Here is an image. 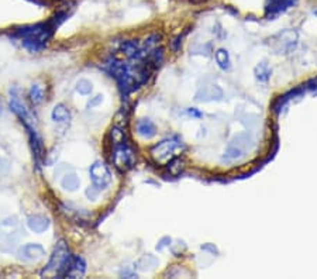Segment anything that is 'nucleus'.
Instances as JSON below:
<instances>
[{"label":"nucleus","instance_id":"obj_1","mask_svg":"<svg viewBox=\"0 0 317 279\" xmlns=\"http://www.w3.org/2000/svg\"><path fill=\"white\" fill-rule=\"evenodd\" d=\"M72 255L69 252V248L65 244V241L61 240L58 241V244L55 246L54 251L51 254L48 264L45 265V268L41 271V275H55L58 278H65L66 272L69 269L71 265Z\"/></svg>","mask_w":317,"mask_h":279},{"label":"nucleus","instance_id":"obj_2","mask_svg":"<svg viewBox=\"0 0 317 279\" xmlns=\"http://www.w3.org/2000/svg\"><path fill=\"white\" fill-rule=\"evenodd\" d=\"M185 148L183 141L181 137L174 136V137L165 138L162 141H159L158 144H155L151 148V158L159 165H166L171 159H174L178 155L179 151H182Z\"/></svg>","mask_w":317,"mask_h":279},{"label":"nucleus","instance_id":"obj_3","mask_svg":"<svg viewBox=\"0 0 317 279\" xmlns=\"http://www.w3.org/2000/svg\"><path fill=\"white\" fill-rule=\"evenodd\" d=\"M111 154H110V159L117 170L120 172H127L130 171L136 164V151L134 148L128 144V141L117 142V144H111Z\"/></svg>","mask_w":317,"mask_h":279},{"label":"nucleus","instance_id":"obj_4","mask_svg":"<svg viewBox=\"0 0 317 279\" xmlns=\"http://www.w3.org/2000/svg\"><path fill=\"white\" fill-rule=\"evenodd\" d=\"M54 30L55 28L49 24V22L40 23V24H34V26L17 28L14 31V35L22 40H34V41H40V43L47 44L54 33Z\"/></svg>","mask_w":317,"mask_h":279},{"label":"nucleus","instance_id":"obj_5","mask_svg":"<svg viewBox=\"0 0 317 279\" xmlns=\"http://www.w3.org/2000/svg\"><path fill=\"white\" fill-rule=\"evenodd\" d=\"M296 43H297V33L290 28L275 34L268 40L269 47L275 51V54H289L295 48Z\"/></svg>","mask_w":317,"mask_h":279},{"label":"nucleus","instance_id":"obj_6","mask_svg":"<svg viewBox=\"0 0 317 279\" xmlns=\"http://www.w3.org/2000/svg\"><path fill=\"white\" fill-rule=\"evenodd\" d=\"M89 175L92 179V183L98 189H104L110 185L111 182V174L110 170L107 168V165L104 164L103 161H96L90 165L89 168Z\"/></svg>","mask_w":317,"mask_h":279},{"label":"nucleus","instance_id":"obj_7","mask_svg":"<svg viewBox=\"0 0 317 279\" xmlns=\"http://www.w3.org/2000/svg\"><path fill=\"white\" fill-rule=\"evenodd\" d=\"M18 259L23 263H39L40 259L45 257V250L40 244H26L23 246L18 252Z\"/></svg>","mask_w":317,"mask_h":279},{"label":"nucleus","instance_id":"obj_8","mask_svg":"<svg viewBox=\"0 0 317 279\" xmlns=\"http://www.w3.org/2000/svg\"><path fill=\"white\" fill-rule=\"evenodd\" d=\"M26 130L28 133V138H30V145H31V150H33L34 159L37 164H41L43 159H44V144H43V140L39 136V133L35 130L34 126H26Z\"/></svg>","mask_w":317,"mask_h":279},{"label":"nucleus","instance_id":"obj_9","mask_svg":"<svg viewBox=\"0 0 317 279\" xmlns=\"http://www.w3.org/2000/svg\"><path fill=\"white\" fill-rule=\"evenodd\" d=\"M296 2L297 0H269L268 5L265 6V16L272 20L273 17L279 16L281 13L296 5Z\"/></svg>","mask_w":317,"mask_h":279},{"label":"nucleus","instance_id":"obj_10","mask_svg":"<svg viewBox=\"0 0 317 279\" xmlns=\"http://www.w3.org/2000/svg\"><path fill=\"white\" fill-rule=\"evenodd\" d=\"M86 272V263L82 257L79 255H72L71 265H69V269L66 272L65 278H82L83 275Z\"/></svg>","mask_w":317,"mask_h":279},{"label":"nucleus","instance_id":"obj_11","mask_svg":"<svg viewBox=\"0 0 317 279\" xmlns=\"http://www.w3.org/2000/svg\"><path fill=\"white\" fill-rule=\"evenodd\" d=\"M27 226L31 231L41 234L45 230H48L49 220L41 214H33V216L27 217Z\"/></svg>","mask_w":317,"mask_h":279},{"label":"nucleus","instance_id":"obj_12","mask_svg":"<svg viewBox=\"0 0 317 279\" xmlns=\"http://www.w3.org/2000/svg\"><path fill=\"white\" fill-rule=\"evenodd\" d=\"M223 98V90L217 86V85H210L203 88L202 90H199L196 95V100L199 102H209V100H220Z\"/></svg>","mask_w":317,"mask_h":279},{"label":"nucleus","instance_id":"obj_13","mask_svg":"<svg viewBox=\"0 0 317 279\" xmlns=\"http://www.w3.org/2000/svg\"><path fill=\"white\" fill-rule=\"evenodd\" d=\"M305 92H306V88H305V85H302V86H299V88H296V89H293V90L288 92L286 95L279 96V98L276 99V102L273 103V111H275V113H281V110L284 109L290 99H295L296 96H301L302 93H305Z\"/></svg>","mask_w":317,"mask_h":279},{"label":"nucleus","instance_id":"obj_14","mask_svg":"<svg viewBox=\"0 0 317 279\" xmlns=\"http://www.w3.org/2000/svg\"><path fill=\"white\" fill-rule=\"evenodd\" d=\"M136 128L138 136H141L142 138H153L157 134L155 124L150 119H141V120L137 121Z\"/></svg>","mask_w":317,"mask_h":279},{"label":"nucleus","instance_id":"obj_15","mask_svg":"<svg viewBox=\"0 0 317 279\" xmlns=\"http://www.w3.org/2000/svg\"><path fill=\"white\" fill-rule=\"evenodd\" d=\"M51 117L55 123H60V124H66L71 120V111L66 107L65 104H57L54 109H52V113H51Z\"/></svg>","mask_w":317,"mask_h":279},{"label":"nucleus","instance_id":"obj_16","mask_svg":"<svg viewBox=\"0 0 317 279\" xmlns=\"http://www.w3.org/2000/svg\"><path fill=\"white\" fill-rule=\"evenodd\" d=\"M254 75H255V78H257V81L259 83H267L269 81L271 75H272V69H271V66H269L265 61H263V62H259V64L255 66Z\"/></svg>","mask_w":317,"mask_h":279},{"label":"nucleus","instance_id":"obj_17","mask_svg":"<svg viewBox=\"0 0 317 279\" xmlns=\"http://www.w3.org/2000/svg\"><path fill=\"white\" fill-rule=\"evenodd\" d=\"M120 51L121 54L124 55L126 58L132 60V58H134V57L138 54V51H140V44H138L137 41H134V40H132V41H126V43L121 44Z\"/></svg>","mask_w":317,"mask_h":279},{"label":"nucleus","instance_id":"obj_18","mask_svg":"<svg viewBox=\"0 0 317 279\" xmlns=\"http://www.w3.org/2000/svg\"><path fill=\"white\" fill-rule=\"evenodd\" d=\"M79 183H81V181H79V178H78L75 174H65L64 178L61 179V186H62L65 191L69 192L77 191L78 188H79Z\"/></svg>","mask_w":317,"mask_h":279},{"label":"nucleus","instance_id":"obj_19","mask_svg":"<svg viewBox=\"0 0 317 279\" xmlns=\"http://www.w3.org/2000/svg\"><path fill=\"white\" fill-rule=\"evenodd\" d=\"M214 58H216V62H217V65H219V68H221L223 71H227L230 68V55L229 52H227V49L225 48H220L216 51V54H214Z\"/></svg>","mask_w":317,"mask_h":279},{"label":"nucleus","instance_id":"obj_20","mask_svg":"<svg viewBox=\"0 0 317 279\" xmlns=\"http://www.w3.org/2000/svg\"><path fill=\"white\" fill-rule=\"evenodd\" d=\"M28 98L33 102V104H40L44 100V88L41 85H33L28 90Z\"/></svg>","mask_w":317,"mask_h":279},{"label":"nucleus","instance_id":"obj_21","mask_svg":"<svg viewBox=\"0 0 317 279\" xmlns=\"http://www.w3.org/2000/svg\"><path fill=\"white\" fill-rule=\"evenodd\" d=\"M137 265H138L140 271H151V269H154L158 265V259L153 257V255H145V257L138 261Z\"/></svg>","mask_w":317,"mask_h":279},{"label":"nucleus","instance_id":"obj_22","mask_svg":"<svg viewBox=\"0 0 317 279\" xmlns=\"http://www.w3.org/2000/svg\"><path fill=\"white\" fill-rule=\"evenodd\" d=\"M166 166H168V171H170L171 175L178 176L182 171H183V168H185V164H183V161H182L179 157H175L174 159H171L170 162L166 164Z\"/></svg>","mask_w":317,"mask_h":279},{"label":"nucleus","instance_id":"obj_23","mask_svg":"<svg viewBox=\"0 0 317 279\" xmlns=\"http://www.w3.org/2000/svg\"><path fill=\"white\" fill-rule=\"evenodd\" d=\"M93 90V85L88 79H79L77 83V92L81 95H90Z\"/></svg>","mask_w":317,"mask_h":279},{"label":"nucleus","instance_id":"obj_24","mask_svg":"<svg viewBox=\"0 0 317 279\" xmlns=\"http://www.w3.org/2000/svg\"><path fill=\"white\" fill-rule=\"evenodd\" d=\"M9 172H10V162L0 157V178L9 175Z\"/></svg>","mask_w":317,"mask_h":279},{"label":"nucleus","instance_id":"obj_25","mask_svg":"<svg viewBox=\"0 0 317 279\" xmlns=\"http://www.w3.org/2000/svg\"><path fill=\"white\" fill-rule=\"evenodd\" d=\"M102 102H103V96H102V95H98V96H95V98H92L89 100L88 104H86V107H88V109H93V107L99 106Z\"/></svg>","mask_w":317,"mask_h":279},{"label":"nucleus","instance_id":"obj_26","mask_svg":"<svg viewBox=\"0 0 317 279\" xmlns=\"http://www.w3.org/2000/svg\"><path fill=\"white\" fill-rule=\"evenodd\" d=\"M186 115L189 116V117H193V119H202L203 117L202 111H199L197 109H188L186 110Z\"/></svg>","mask_w":317,"mask_h":279},{"label":"nucleus","instance_id":"obj_27","mask_svg":"<svg viewBox=\"0 0 317 279\" xmlns=\"http://www.w3.org/2000/svg\"><path fill=\"white\" fill-rule=\"evenodd\" d=\"M99 191H100V189H98V188H96V186L93 185L92 188H89L88 191H86V196L89 197V199H96V196H98V193H99Z\"/></svg>","mask_w":317,"mask_h":279},{"label":"nucleus","instance_id":"obj_28","mask_svg":"<svg viewBox=\"0 0 317 279\" xmlns=\"http://www.w3.org/2000/svg\"><path fill=\"white\" fill-rule=\"evenodd\" d=\"M166 241H171V238H170V237H164V238H162V240L159 241V243H158V246H157V250H158V251H161V250H162V248H164L165 246H168V244H165V243H166Z\"/></svg>","mask_w":317,"mask_h":279},{"label":"nucleus","instance_id":"obj_29","mask_svg":"<svg viewBox=\"0 0 317 279\" xmlns=\"http://www.w3.org/2000/svg\"><path fill=\"white\" fill-rule=\"evenodd\" d=\"M202 250H210L212 252H217V250H216V248H213L212 246H203Z\"/></svg>","mask_w":317,"mask_h":279},{"label":"nucleus","instance_id":"obj_30","mask_svg":"<svg viewBox=\"0 0 317 279\" xmlns=\"http://www.w3.org/2000/svg\"><path fill=\"white\" fill-rule=\"evenodd\" d=\"M314 16H317V10H314Z\"/></svg>","mask_w":317,"mask_h":279},{"label":"nucleus","instance_id":"obj_31","mask_svg":"<svg viewBox=\"0 0 317 279\" xmlns=\"http://www.w3.org/2000/svg\"><path fill=\"white\" fill-rule=\"evenodd\" d=\"M0 115H2V109H0Z\"/></svg>","mask_w":317,"mask_h":279}]
</instances>
